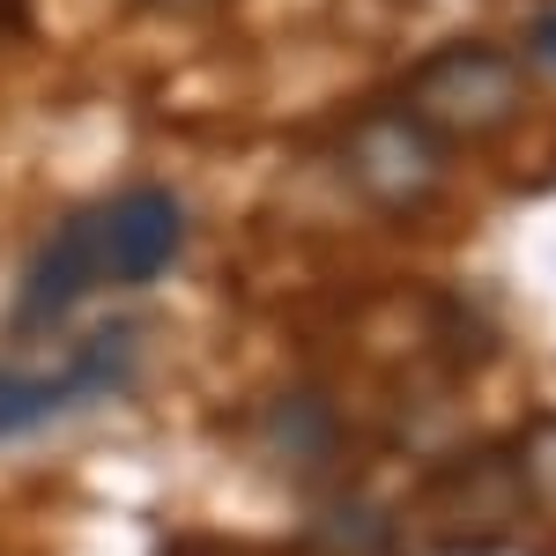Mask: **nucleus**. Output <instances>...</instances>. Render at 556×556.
<instances>
[{"mask_svg": "<svg viewBox=\"0 0 556 556\" xmlns=\"http://www.w3.org/2000/svg\"><path fill=\"white\" fill-rule=\"evenodd\" d=\"M149 8H164V15H208V8H223V0H149Z\"/></svg>", "mask_w": 556, "mask_h": 556, "instance_id": "9d476101", "label": "nucleus"}, {"mask_svg": "<svg viewBox=\"0 0 556 556\" xmlns=\"http://www.w3.org/2000/svg\"><path fill=\"white\" fill-rule=\"evenodd\" d=\"M513 475H519V490H527V497L556 505V424H534L527 438H519V460H513Z\"/></svg>", "mask_w": 556, "mask_h": 556, "instance_id": "0eeeda50", "label": "nucleus"}, {"mask_svg": "<svg viewBox=\"0 0 556 556\" xmlns=\"http://www.w3.org/2000/svg\"><path fill=\"white\" fill-rule=\"evenodd\" d=\"M267 445L282 453V468L319 475L334 460V408H327L319 393H282L275 416H267Z\"/></svg>", "mask_w": 556, "mask_h": 556, "instance_id": "423d86ee", "label": "nucleus"}, {"mask_svg": "<svg viewBox=\"0 0 556 556\" xmlns=\"http://www.w3.org/2000/svg\"><path fill=\"white\" fill-rule=\"evenodd\" d=\"M519 60L505 45H438L424 67L408 75V112L438 141H482V134L513 127L519 112Z\"/></svg>", "mask_w": 556, "mask_h": 556, "instance_id": "f257e3e1", "label": "nucleus"}, {"mask_svg": "<svg viewBox=\"0 0 556 556\" xmlns=\"http://www.w3.org/2000/svg\"><path fill=\"white\" fill-rule=\"evenodd\" d=\"M186 253V208H178L164 186H134L104 208V260H112V282L141 290L156 282L172 260Z\"/></svg>", "mask_w": 556, "mask_h": 556, "instance_id": "39448f33", "label": "nucleus"}, {"mask_svg": "<svg viewBox=\"0 0 556 556\" xmlns=\"http://www.w3.org/2000/svg\"><path fill=\"white\" fill-rule=\"evenodd\" d=\"M342 178L386 215H416L445 186V141L408 112V104H379L342 134Z\"/></svg>", "mask_w": 556, "mask_h": 556, "instance_id": "f03ea898", "label": "nucleus"}, {"mask_svg": "<svg viewBox=\"0 0 556 556\" xmlns=\"http://www.w3.org/2000/svg\"><path fill=\"white\" fill-rule=\"evenodd\" d=\"M112 282V260H104V208L67 215L52 238L38 245L30 275H23V298H15V327H52L67 319L89 290Z\"/></svg>", "mask_w": 556, "mask_h": 556, "instance_id": "20e7f679", "label": "nucleus"}, {"mask_svg": "<svg viewBox=\"0 0 556 556\" xmlns=\"http://www.w3.org/2000/svg\"><path fill=\"white\" fill-rule=\"evenodd\" d=\"M534 60H542V67H556V8L534 23Z\"/></svg>", "mask_w": 556, "mask_h": 556, "instance_id": "6e6552de", "label": "nucleus"}, {"mask_svg": "<svg viewBox=\"0 0 556 556\" xmlns=\"http://www.w3.org/2000/svg\"><path fill=\"white\" fill-rule=\"evenodd\" d=\"M134 364H141V334L104 327L67 356V371H0V438H30V430L75 416V408L119 401L134 386Z\"/></svg>", "mask_w": 556, "mask_h": 556, "instance_id": "7ed1b4c3", "label": "nucleus"}, {"mask_svg": "<svg viewBox=\"0 0 556 556\" xmlns=\"http://www.w3.org/2000/svg\"><path fill=\"white\" fill-rule=\"evenodd\" d=\"M30 23V0H0V38H15Z\"/></svg>", "mask_w": 556, "mask_h": 556, "instance_id": "1a4fd4ad", "label": "nucleus"}]
</instances>
